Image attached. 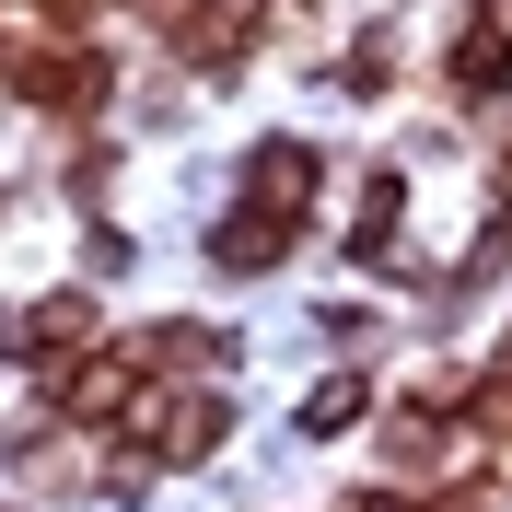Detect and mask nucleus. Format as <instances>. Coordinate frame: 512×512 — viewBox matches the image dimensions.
Here are the masks:
<instances>
[{
	"label": "nucleus",
	"mask_w": 512,
	"mask_h": 512,
	"mask_svg": "<svg viewBox=\"0 0 512 512\" xmlns=\"http://www.w3.org/2000/svg\"><path fill=\"white\" fill-rule=\"evenodd\" d=\"M291 233H303L291 210H256V198H245V210L210 233V256H222V268H280V256H291Z\"/></svg>",
	"instance_id": "1"
},
{
	"label": "nucleus",
	"mask_w": 512,
	"mask_h": 512,
	"mask_svg": "<svg viewBox=\"0 0 512 512\" xmlns=\"http://www.w3.org/2000/svg\"><path fill=\"white\" fill-rule=\"evenodd\" d=\"M210 443H222V408H210V396L163 408V431H152V454H163V466H187V454H210Z\"/></svg>",
	"instance_id": "2"
},
{
	"label": "nucleus",
	"mask_w": 512,
	"mask_h": 512,
	"mask_svg": "<svg viewBox=\"0 0 512 512\" xmlns=\"http://www.w3.org/2000/svg\"><path fill=\"white\" fill-rule=\"evenodd\" d=\"M361 408H373V396H361V373H338V384H315V396H303V431L326 443V431H350Z\"/></svg>",
	"instance_id": "3"
}]
</instances>
